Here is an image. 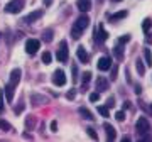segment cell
Here are the masks:
<instances>
[{
	"label": "cell",
	"instance_id": "4",
	"mask_svg": "<svg viewBox=\"0 0 152 142\" xmlns=\"http://www.w3.org/2000/svg\"><path fill=\"white\" fill-rule=\"evenodd\" d=\"M26 5V0H10L5 5V12L7 14H19Z\"/></svg>",
	"mask_w": 152,
	"mask_h": 142
},
{
	"label": "cell",
	"instance_id": "8",
	"mask_svg": "<svg viewBox=\"0 0 152 142\" xmlns=\"http://www.w3.org/2000/svg\"><path fill=\"white\" fill-rule=\"evenodd\" d=\"M42 15H44V10H34V12H31L29 15L24 17V22H26V24H32V22H36L37 19H41Z\"/></svg>",
	"mask_w": 152,
	"mask_h": 142
},
{
	"label": "cell",
	"instance_id": "17",
	"mask_svg": "<svg viewBox=\"0 0 152 142\" xmlns=\"http://www.w3.org/2000/svg\"><path fill=\"white\" fill-rule=\"evenodd\" d=\"M113 54H115V58H117L118 61L124 59V44L117 42V46L113 48Z\"/></svg>",
	"mask_w": 152,
	"mask_h": 142
},
{
	"label": "cell",
	"instance_id": "22",
	"mask_svg": "<svg viewBox=\"0 0 152 142\" xmlns=\"http://www.w3.org/2000/svg\"><path fill=\"white\" fill-rule=\"evenodd\" d=\"M151 27H152V19H151V17L144 19V22H142V31H144V32H149Z\"/></svg>",
	"mask_w": 152,
	"mask_h": 142
},
{
	"label": "cell",
	"instance_id": "7",
	"mask_svg": "<svg viewBox=\"0 0 152 142\" xmlns=\"http://www.w3.org/2000/svg\"><path fill=\"white\" fill-rule=\"evenodd\" d=\"M66 73L63 70H56L54 73H53V83H54L56 86H64L66 85Z\"/></svg>",
	"mask_w": 152,
	"mask_h": 142
},
{
	"label": "cell",
	"instance_id": "2",
	"mask_svg": "<svg viewBox=\"0 0 152 142\" xmlns=\"http://www.w3.org/2000/svg\"><path fill=\"white\" fill-rule=\"evenodd\" d=\"M88 26H90V17L88 15L78 17V19L75 20V24H73V29H71V37L73 39H80L81 37V34L88 29Z\"/></svg>",
	"mask_w": 152,
	"mask_h": 142
},
{
	"label": "cell",
	"instance_id": "33",
	"mask_svg": "<svg viewBox=\"0 0 152 142\" xmlns=\"http://www.w3.org/2000/svg\"><path fill=\"white\" fill-rule=\"evenodd\" d=\"M73 81H76V80H78V66H73Z\"/></svg>",
	"mask_w": 152,
	"mask_h": 142
},
{
	"label": "cell",
	"instance_id": "23",
	"mask_svg": "<svg viewBox=\"0 0 152 142\" xmlns=\"http://www.w3.org/2000/svg\"><path fill=\"white\" fill-rule=\"evenodd\" d=\"M34 125H36V119H34L32 115H29L27 119H26V129H27V130H32Z\"/></svg>",
	"mask_w": 152,
	"mask_h": 142
},
{
	"label": "cell",
	"instance_id": "14",
	"mask_svg": "<svg viewBox=\"0 0 152 142\" xmlns=\"http://www.w3.org/2000/svg\"><path fill=\"white\" fill-rule=\"evenodd\" d=\"M31 102H32V105H42L48 102V98L42 97V95H39V93H32L31 95Z\"/></svg>",
	"mask_w": 152,
	"mask_h": 142
},
{
	"label": "cell",
	"instance_id": "15",
	"mask_svg": "<svg viewBox=\"0 0 152 142\" xmlns=\"http://www.w3.org/2000/svg\"><path fill=\"white\" fill-rule=\"evenodd\" d=\"M90 80H91V73H90V71H85V73H83V76H81V90H83V91H86Z\"/></svg>",
	"mask_w": 152,
	"mask_h": 142
},
{
	"label": "cell",
	"instance_id": "25",
	"mask_svg": "<svg viewBox=\"0 0 152 142\" xmlns=\"http://www.w3.org/2000/svg\"><path fill=\"white\" fill-rule=\"evenodd\" d=\"M42 39L46 41V42H51V41H53V29H48V31H44Z\"/></svg>",
	"mask_w": 152,
	"mask_h": 142
},
{
	"label": "cell",
	"instance_id": "12",
	"mask_svg": "<svg viewBox=\"0 0 152 142\" xmlns=\"http://www.w3.org/2000/svg\"><path fill=\"white\" fill-rule=\"evenodd\" d=\"M76 7L80 12H90L91 9V0H76Z\"/></svg>",
	"mask_w": 152,
	"mask_h": 142
},
{
	"label": "cell",
	"instance_id": "42",
	"mask_svg": "<svg viewBox=\"0 0 152 142\" xmlns=\"http://www.w3.org/2000/svg\"><path fill=\"white\" fill-rule=\"evenodd\" d=\"M112 2H122V0H112Z\"/></svg>",
	"mask_w": 152,
	"mask_h": 142
},
{
	"label": "cell",
	"instance_id": "26",
	"mask_svg": "<svg viewBox=\"0 0 152 142\" xmlns=\"http://www.w3.org/2000/svg\"><path fill=\"white\" fill-rule=\"evenodd\" d=\"M51 61H53V56H51V53H49V51L42 53V63H44V64H49Z\"/></svg>",
	"mask_w": 152,
	"mask_h": 142
},
{
	"label": "cell",
	"instance_id": "16",
	"mask_svg": "<svg viewBox=\"0 0 152 142\" xmlns=\"http://www.w3.org/2000/svg\"><path fill=\"white\" fill-rule=\"evenodd\" d=\"M96 90L98 91H105V90H108V80H107V78H98L96 80Z\"/></svg>",
	"mask_w": 152,
	"mask_h": 142
},
{
	"label": "cell",
	"instance_id": "37",
	"mask_svg": "<svg viewBox=\"0 0 152 142\" xmlns=\"http://www.w3.org/2000/svg\"><path fill=\"white\" fill-rule=\"evenodd\" d=\"M22 110H24V103H20V105H17V107H15V113H20Z\"/></svg>",
	"mask_w": 152,
	"mask_h": 142
},
{
	"label": "cell",
	"instance_id": "19",
	"mask_svg": "<svg viewBox=\"0 0 152 142\" xmlns=\"http://www.w3.org/2000/svg\"><path fill=\"white\" fill-rule=\"evenodd\" d=\"M135 66H137V73H139L140 76H144V75H145V64L142 63L140 58H139V59L135 61Z\"/></svg>",
	"mask_w": 152,
	"mask_h": 142
},
{
	"label": "cell",
	"instance_id": "9",
	"mask_svg": "<svg viewBox=\"0 0 152 142\" xmlns=\"http://www.w3.org/2000/svg\"><path fill=\"white\" fill-rule=\"evenodd\" d=\"M96 68L100 71H108L110 68H112V59H110V58H107V56H105V58H100V59H98Z\"/></svg>",
	"mask_w": 152,
	"mask_h": 142
},
{
	"label": "cell",
	"instance_id": "10",
	"mask_svg": "<svg viewBox=\"0 0 152 142\" xmlns=\"http://www.w3.org/2000/svg\"><path fill=\"white\" fill-rule=\"evenodd\" d=\"M95 39H96L98 44L105 42V41L108 39V34H107V31L103 29V26H102V24H100V26H98V29H96V36H95Z\"/></svg>",
	"mask_w": 152,
	"mask_h": 142
},
{
	"label": "cell",
	"instance_id": "24",
	"mask_svg": "<svg viewBox=\"0 0 152 142\" xmlns=\"http://www.w3.org/2000/svg\"><path fill=\"white\" fill-rule=\"evenodd\" d=\"M98 113L102 115V117H105V119H107V117H110L108 107H107V105H100V107H98Z\"/></svg>",
	"mask_w": 152,
	"mask_h": 142
},
{
	"label": "cell",
	"instance_id": "36",
	"mask_svg": "<svg viewBox=\"0 0 152 142\" xmlns=\"http://www.w3.org/2000/svg\"><path fill=\"white\" fill-rule=\"evenodd\" d=\"M117 73H118V68L115 66L113 70H112V80H115V78H117Z\"/></svg>",
	"mask_w": 152,
	"mask_h": 142
},
{
	"label": "cell",
	"instance_id": "27",
	"mask_svg": "<svg viewBox=\"0 0 152 142\" xmlns=\"http://www.w3.org/2000/svg\"><path fill=\"white\" fill-rule=\"evenodd\" d=\"M0 129H2V130H10V124H9V122L7 120H0Z\"/></svg>",
	"mask_w": 152,
	"mask_h": 142
},
{
	"label": "cell",
	"instance_id": "40",
	"mask_svg": "<svg viewBox=\"0 0 152 142\" xmlns=\"http://www.w3.org/2000/svg\"><path fill=\"white\" fill-rule=\"evenodd\" d=\"M122 141H124V142H130V137H129V135H124V137H122Z\"/></svg>",
	"mask_w": 152,
	"mask_h": 142
},
{
	"label": "cell",
	"instance_id": "35",
	"mask_svg": "<svg viewBox=\"0 0 152 142\" xmlns=\"http://www.w3.org/2000/svg\"><path fill=\"white\" fill-rule=\"evenodd\" d=\"M0 113H4V95H0Z\"/></svg>",
	"mask_w": 152,
	"mask_h": 142
},
{
	"label": "cell",
	"instance_id": "21",
	"mask_svg": "<svg viewBox=\"0 0 152 142\" xmlns=\"http://www.w3.org/2000/svg\"><path fill=\"white\" fill-rule=\"evenodd\" d=\"M144 59H145V64L147 66H152V53L149 48H145L144 49Z\"/></svg>",
	"mask_w": 152,
	"mask_h": 142
},
{
	"label": "cell",
	"instance_id": "28",
	"mask_svg": "<svg viewBox=\"0 0 152 142\" xmlns=\"http://www.w3.org/2000/svg\"><path fill=\"white\" fill-rule=\"evenodd\" d=\"M115 119H117L118 122H124V120H125V112H124V110L117 112V113H115Z\"/></svg>",
	"mask_w": 152,
	"mask_h": 142
},
{
	"label": "cell",
	"instance_id": "30",
	"mask_svg": "<svg viewBox=\"0 0 152 142\" xmlns=\"http://www.w3.org/2000/svg\"><path fill=\"white\" fill-rule=\"evenodd\" d=\"M86 132H88V135L91 137L93 141H98V135H96V132L93 130V129H86Z\"/></svg>",
	"mask_w": 152,
	"mask_h": 142
},
{
	"label": "cell",
	"instance_id": "41",
	"mask_svg": "<svg viewBox=\"0 0 152 142\" xmlns=\"http://www.w3.org/2000/svg\"><path fill=\"white\" fill-rule=\"evenodd\" d=\"M51 4H53V0H44V5H46V7H49Z\"/></svg>",
	"mask_w": 152,
	"mask_h": 142
},
{
	"label": "cell",
	"instance_id": "43",
	"mask_svg": "<svg viewBox=\"0 0 152 142\" xmlns=\"http://www.w3.org/2000/svg\"><path fill=\"white\" fill-rule=\"evenodd\" d=\"M98 2H100V4H102V2H103V0H98Z\"/></svg>",
	"mask_w": 152,
	"mask_h": 142
},
{
	"label": "cell",
	"instance_id": "18",
	"mask_svg": "<svg viewBox=\"0 0 152 142\" xmlns=\"http://www.w3.org/2000/svg\"><path fill=\"white\" fill-rule=\"evenodd\" d=\"M127 15H129L127 10H120V12H117V14H112L108 19H110V22H117V20H120V19H125Z\"/></svg>",
	"mask_w": 152,
	"mask_h": 142
},
{
	"label": "cell",
	"instance_id": "5",
	"mask_svg": "<svg viewBox=\"0 0 152 142\" xmlns=\"http://www.w3.org/2000/svg\"><path fill=\"white\" fill-rule=\"evenodd\" d=\"M56 58L59 63H66L68 58H69V51H68V42L66 41H61L59 48H58V53H56Z\"/></svg>",
	"mask_w": 152,
	"mask_h": 142
},
{
	"label": "cell",
	"instance_id": "39",
	"mask_svg": "<svg viewBox=\"0 0 152 142\" xmlns=\"http://www.w3.org/2000/svg\"><path fill=\"white\" fill-rule=\"evenodd\" d=\"M127 108H130V102H125L124 103V110H127Z\"/></svg>",
	"mask_w": 152,
	"mask_h": 142
},
{
	"label": "cell",
	"instance_id": "38",
	"mask_svg": "<svg viewBox=\"0 0 152 142\" xmlns=\"http://www.w3.org/2000/svg\"><path fill=\"white\" fill-rule=\"evenodd\" d=\"M113 105H115V100H113V98H108V100H107V107H108V108H110V107H113Z\"/></svg>",
	"mask_w": 152,
	"mask_h": 142
},
{
	"label": "cell",
	"instance_id": "29",
	"mask_svg": "<svg viewBox=\"0 0 152 142\" xmlns=\"http://www.w3.org/2000/svg\"><path fill=\"white\" fill-rule=\"evenodd\" d=\"M129 41H130V36H129V34H127V36H122V37H118V42L124 44V46L129 42Z\"/></svg>",
	"mask_w": 152,
	"mask_h": 142
},
{
	"label": "cell",
	"instance_id": "1",
	"mask_svg": "<svg viewBox=\"0 0 152 142\" xmlns=\"http://www.w3.org/2000/svg\"><path fill=\"white\" fill-rule=\"evenodd\" d=\"M20 78H22L20 68H15V70L10 71L9 83H7V86H5V97H7V102H9V103H12V100H14V93H15L17 85L20 83Z\"/></svg>",
	"mask_w": 152,
	"mask_h": 142
},
{
	"label": "cell",
	"instance_id": "34",
	"mask_svg": "<svg viewBox=\"0 0 152 142\" xmlns=\"http://www.w3.org/2000/svg\"><path fill=\"white\" fill-rule=\"evenodd\" d=\"M51 130H53V132H56V130H58V122H56V120H53V122H51Z\"/></svg>",
	"mask_w": 152,
	"mask_h": 142
},
{
	"label": "cell",
	"instance_id": "31",
	"mask_svg": "<svg viewBox=\"0 0 152 142\" xmlns=\"http://www.w3.org/2000/svg\"><path fill=\"white\" fill-rule=\"evenodd\" d=\"M75 97H76V91H75V90H69V91L66 93V98H68V100H75Z\"/></svg>",
	"mask_w": 152,
	"mask_h": 142
},
{
	"label": "cell",
	"instance_id": "6",
	"mask_svg": "<svg viewBox=\"0 0 152 142\" xmlns=\"http://www.w3.org/2000/svg\"><path fill=\"white\" fill-rule=\"evenodd\" d=\"M41 48V41L39 39H27L26 41V53L27 54H36Z\"/></svg>",
	"mask_w": 152,
	"mask_h": 142
},
{
	"label": "cell",
	"instance_id": "13",
	"mask_svg": "<svg viewBox=\"0 0 152 142\" xmlns=\"http://www.w3.org/2000/svg\"><path fill=\"white\" fill-rule=\"evenodd\" d=\"M76 54H78V59H80V63H83V64H86V63H88V53H86V49H85L83 46H80V48H78Z\"/></svg>",
	"mask_w": 152,
	"mask_h": 142
},
{
	"label": "cell",
	"instance_id": "20",
	"mask_svg": "<svg viewBox=\"0 0 152 142\" xmlns=\"http://www.w3.org/2000/svg\"><path fill=\"white\" fill-rule=\"evenodd\" d=\"M80 113H81L83 119H88V120H95V117L91 115V112H90L88 108H85V107H81V108H80Z\"/></svg>",
	"mask_w": 152,
	"mask_h": 142
},
{
	"label": "cell",
	"instance_id": "32",
	"mask_svg": "<svg viewBox=\"0 0 152 142\" xmlns=\"http://www.w3.org/2000/svg\"><path fill=\"white\" fill-rule=\"evenodd\" d=\"M98 98H100V93L98 91H95V93L90 95V100H91V102H98Z\"/></svg>",
	"mask_w": 152,
	"mask_h": 142
},
{
	"label": "cell",
	"instance_id": "3",
	"mask_svg": "<svg viewBox=\"0 0 152 142\" xmlns=\"http://www.w3.org/2000/svg\"><path fill=\"white\" fill-rule=\"evenodd\" d=\"M135 130H137V134L140 135V141H142V139H149L145 134H149V130H151V124H149V120H147L145 117H140V119L137 120Z\"/></svg>",
	"mask_w": 152,
	"mask_h": 142
},
{
	"label": "cell",
	"instance_id": "11",
	"mask_svg": "<svg viewBox=\"0 0 152 142\" xmlns=\"http://www.w3.org/2000/svg\"><path fill=\"white\" fill-rule=\"evenodd\" d=\"M103 129H105V132H107V141H108V142H113L115 137H117V130H115V127L110 125V124H105Z\"/></svg>",
	"mask_w": 152,
	"mask_h": 142
}]
</instances>
